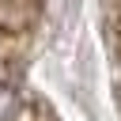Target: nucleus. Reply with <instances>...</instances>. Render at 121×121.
I'll return each mask as SVG.
<instances>
[{"mask_svg": "<svg viewBox=\"0 0 121 121\" xmlns=\"http://www.w3.org/2000/svg\"><path fill=\"white\" fill-rule=\"evenodd\" d=\"M19 113H23L19 95L11 87H0V121H19Z\"/></svg>", "mask_w": 121, "mask_h": 121, "instance_id": "nucleus-1", "label": "nucleus"}]
</instances>
